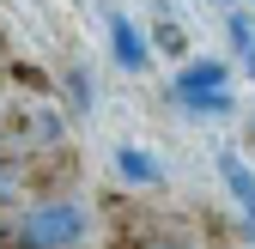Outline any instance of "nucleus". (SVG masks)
I'll use <instances>...</instances> for the list:
<instances>
[{
    "label": "nucleus",
    "instance_id": "1",
    "mask_svg": "<svg viewBox=\"0 0 255 249\" xmlns=\"http://www.w3.org/2000/svg\"><path fill=\"white\" fill-rule=\"evenodd\" d=\"M170 98L195 116H225L231 110V61H219V55L182 61L176 79H170Z\"/></svg>",
    "mask_w": 255,
    "mask_h": 249
},
{
    "label": "nucleus",
    "instance_id": "2",
    "mask_svg": "<svg viewBox=\"0 0 255 249\" xmlns=\"http://www.w3.org/2000/svg\"><path fill=\"white\" fill-rule=\"evenodd\" d=\"M24 249H79L85 237V207L79 201H43L24 213V225L12 231Z\"/></svg>",
    "mask_w": 255,
    "mask_h": 249
},
{
    "label": "nucleus",
    "instance_id": "3",
    "mask_svg": "<svg viewBox=\"0 0 255 249\" xmlns=\"http://www.w3.org/2000/svg\"><path fill=\"white\" fill-rule=\"evenodd\" d=\"M110 55H116V67H122V73H146V61H152V43H146V30H140L134 18L110 12Z\"/></svg>",
    "mask_w": 255,
    "mask_h": 249
},
{
    "label": "nucleus",
    "instance_id": "4",
    "mask_svg": "<svg viewBox=\"0 0 255 249\" xmlns=\"http://www.w3.org/2000/svg\"><path fill=\"white\" fill-rule=\"evenodd\" d=\"M219 176H225V189L243 201V213H249V237H255V170L237 158L231 146H219Z\"/></svg>",
    "mask_w": 255,
    "mask_h": 249
},
{
    "label": "nucleus",
    "instance_id": "5",
    "mask_svg": "<svg viewBox=\"0 0 255 249\" xmlns=\"http://www.w3.org/2000/svg\"><path fill=\"white\" fill-rule=\"evenodd\" d=\"M116 176H122V182H134V189H152L164 170H158L152 152H140V146H116Z\"/></svg>",
    "mask_w": 255,
    "mask_h": 249
},
{
    "label": "nucleus",
    "instance_id": "6",
    "mask_svg": "<svg viewBox=\"0 0 255 249\" xmlns=\"http://www.w3.org/2000/svg\"><path fill=\"white\" fill-rule=\"evenodd\" d=\"M152 49H164V55H188V37H182V24L176 18H164L152 30Z\"/></svg>",
    "mask_w": 255,
    "mask_h": 249
},
{
    "label": "nucleus",
    "instance_id": "7",
    "mask_svg": "<svg viewBox=\"0 0 255 249\" xmlns=\"http://www.w3.org/2000/svg\"><path fill=\"white\" fill-rule=\"evenodd\" d=\"M231 49H237L243 61L255 55V30H249V18H231Z\"/></svg>",
    "mask_w": 255,
    "mask_h": 249
},
{
    "label": "nucleus",
    "instance_id": "8",
    "mask_svg": "<svg viewBox=\"0 0 255 249\" xmlns=\"http://www.w3.org/2000/svg\"><path fill=\"white\" fill-rule=\"evenodd\" d=\"M140 249H195V243H182V237H176V231H158V237H146V243H140Z\"/></svg>",
    "mask_w": 255,
    "mask_h": 249
},
{
    "label": "nucleus",
    "instance_id": "9",
    "mask_svg": "<svg viewBox=\"0 0 255 249\" xmlns=\"http://www.w3.org/2000/svg\"><path fill=\"white\" fill-rule=\"evenodd\" d=\"M67 85H73V104H79V110H85V104H91V79H85V73H73V79H67Z\"/></svg>",
    "mask_w": 255,
    "mask_h": 249
},
{
    "label": "nucleus",
    "instance_id": "10",
    "mask_svg": "<svg viewBox=\"0 0 255 249\" xmlns=\"http://www.w3.org/2000/svg\"><path fill=\"white\" fill-rule=\"evenodd\" d=\"M6 195H12V170L0 164V201H6Z\"/></svg>",
    "mask_w": 255,
    "mask_h": 249
},
{
    "label": "nucleus",
    "instance_id": "11",
    "mask_svg": "<svg viewBox=\"0 0 255 249\" xmlns=\"http://www.w3.org/2000/svg\"><path fill=\"white\" fill-rule=\"evenodd\" d=\"M6 243H12V231H6V225H0V249H6Z\"/></svg>",
    "mask_w": 255,
    "mask_h": 249
}]
</instances>
